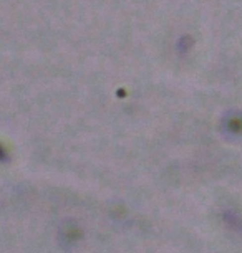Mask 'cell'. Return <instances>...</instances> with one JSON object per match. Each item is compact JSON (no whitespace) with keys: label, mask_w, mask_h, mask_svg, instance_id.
<instances>
[{"label":"cell","mask_w":242,"mask_h":253,"mask_svg":"<svg viewBox=\"0 0 242 253\" xmlns=\"http://www.w3.org/2000/svg\"><path fill=\"white\" fill-rule=\"evenodd\" d=\"M80 237H82V232H80V228L77 225H73V223L65 225L60 232V238L65 245H75V243L80 240Z\"/></svg>","instance_id":"cell-1"},{"label":"cell","mask_w":242,"mask_h":253,"mask_svg":"<svg viewBox=\"0 0 242 253\" xmlns=\"http://www.w3.org/2000/svg\"><path fill=\"white\" fill-rule=\"evenodd\" d=\"M8 159H10V154H8V151L3 147V144H0V164L7 162Z\"/></svg>","instance_id":"cell-2"}]
</instances>
